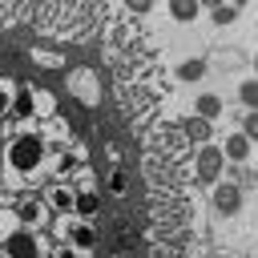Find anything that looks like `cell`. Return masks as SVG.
<instances>
[{"label":"cell","mask_w":258,"mask_h":258,"mask_svg":"<svg viewBox=\"0 0 258 258\" xmlns=\"http://www.w3.org/2000/svg\"><path fill=\"white\" fill-rule=\"evenodd\" d=\"M4 161L16 169V173H36L40 161H44V137L40 133H16L4 149Z\"/></svg>","instance_id":"1"},{"label":"cell","mask_w":258,"mask_h":258,"mask_svg":"<svg viewBox=\"0 0 258 258\" xmlns=\"http://www.w3.org/2000/svg\"><path fill=\"white\" fill-rule=\"evenodd\" d=\"M222 169H226V153L218 145H210V141L198 145V153H194V177H198V185H218Z\"/></svg>","instance_id":"2"},{"label":"cell","mask_w":258,"mask_h":258,"mask_svg":"<svg viewBox=\"0 0 258 258\" xmlns=\"http://www.w3.org/2000/svg\"><path fill=\"white\" fill-rule=\"evenodd\" d=\"M4 254L8 258H44V242L32 226H16L4 234Z\"/></svg>","instance_id":"3"},{"label":"cell","mask_w":258,"mask_h":258,"mask_svg":"<svg viewBox=\"0 0 258 258\" xmlns=\"http://www.w3.org/2000/svg\"><path fill=\"white\" fill-rule=\"evenodd\" d=\"M214 210H218L222 218H238V214H242V185L218 181V185H214Z\"/></svg>","instance_id":"4"},{"label":"cell","mask_w":258,"mask_h":258,"mask_svg":"<svg viewBox=\"0 0 258 258\" xmlns=\"http://www.w3.org/2000/svg\"><path fill=\"white\" fill-rule=\"evenodd\" d=\"M44 214H48V202H40V198H20V206H16V222L20 226H40Z\"/></svg>","instance_id":"5"},{"label":"cell","mask_w":258,"mask_h":258,"mask_svg":"<svg viewBox=\"0 0 258 258\" xmlns=\"http://www.w3.org/2000/svg\"><path fill=\"white\" fill-rule=\"evenodd\" d=\"M210 73V64H206V56H185L177 69H173V77L181 81V85H198L202 77Z\"/></svg>","instance_id":"6"},{"label":"cell","mask_w":258,"mask_h":258,"mask_svg":"<svg viewBox=\"0 0 258 258\" xmlns=\"http://www.w3.org/2000/svg\"><path fill=\"white\" fill-rule=\"evenodd\" d=\"M250 149H254V145H250V137H246L242 129H238V133H230V137L222 141V153H226V161H230V165L246 161V157H250Z\"/></svg>","instance_id":"7"},{"label":"cell","mask_w":258,"mask_h":258,"mask_svg":"<svg viewBox=\"0 0 258 258\" xmlns=\"http://www.w3.org/2000/svg\"><path fill=\"white\" fill-rule=\"evenodd\" d=\"M73 214L85 218V222L97 218V214H101V194H97V189H77V194H73Z\"/></svg>","instance_id":"8"},{"label":"cell","mask_w":258,"mask_h":258,"mask_svg":"<svg viewBox=\"0 0 258 258\" xmlns=\"http://www.w3.org/2000/svg\"><path fill=\"white\" fill-rule=\"evenodd\" d=\"M69 246H73V250H93V246H97V230H93L89 222H73V226H69Z\"/></svg>","instance_id":"9"},{"label":"cell","mask_w":258,"mask_h":258,"mask_svg":"<svg viewBox=\"0 0 258 258\" xmlns=\"http://www.w3.org/2000/svg\"><path fill=\"white\" fill-rule=\"evenodd\" d=\"M218 113H222V97H218V93H198V97H194V117L214 121Z\"/></svg>","instance_id":"10"},{"label":"cell","mask_w":258,"mask_h":258,"mask_svg":"<svg viewBox=\"0 0 258 258\" xmlns=\"http://www.w3.org/2000/svg\"><path fill=\"white\" fill-rule=\"evenodd\" d=\"M165 8H169V16H173L177 24H194V20H198V12H202V4H198V0H165Z\"/></svg>","instance_id":"11"},{"label":"cell","mask_w":258,"mask_h":258,"mask_svg":"<svg viewBox=\"0 0 258 258\" xmlns=\"http://www.w3.org/2000/svg\"><path fill=\"white\" fill-rule=\"evenodd\" d=\"M8 113H12L16 121H28V117L36 113V97H32L28 89H20V93H12V105H8Z\"/></svg>","instance_id":"12"},{"label":"cell","mask_w":258,"mask_h":258,"mask_svg":"<svg viewBox=\"0 0 258 258\" xmlns=\"http://www.w3.org/2000/svg\"><path fill=\"white\" fill-rule=\"evenodd\" d=\"M181 129H185V137H189V141H198V145H206V141H210V133H214V129H210V121H202V117H189Z\"/></svg>","instance_id":"13"},{"label":"cell","mask_w":258,"mask_h":258,"mask_svg":"<svg viewBox=\"0 0 258 258\" xmlns=\"http://www.w3.org/2000/svg\"><path fill=\"white\" fill-rule=\"evenodd\" d=\"M73 194H77V189H64V185L48 189V206H52L56 214H69V210H73Z\"/></svg>","instance_id":"14"},{"label":"cell","mask_w":258,"mask_h":258,"mask_svg":"<svg viewBox=\"0 0 258 258\" xmlns=\"http://www.w3.org/2000/svg\"><path fill=\"white\" fill-rule=\"evenodd\" d=\"M210 20H214V28L234 24V20H238V4H218V8H210Z\"/></svg>","instance_id":"15"},{"label":"cell","mask_w":258,"mask_h":258,"mask_svg":"<svg viewBox=\"0 0 258 258\" xmlns=\"http://www.w3.org/2000/svg\"><path fill=\"white\" fill-rule=\"evenodd\" d=\"M238 101H242L246 109H258V77H246V81L238 85Z\"/></svg>","instance_id":"16"},{"label":"cell","mask_w":258,"mask_h":258,"mask_svg":"<svg viewBox=\"0 0 258 258\" xmlns=\"http://www.w3.org/2000/svg\"><path fill=\"white\" fill-rule=\"evenodd\" d=\"M242 133L250 137V145H258V109H250V113H246V121H242Z\"/></svg>","instance_id":"17"},{"label":"cell","mask_w":258,"mask_h":258,"mask_svg":"<svg viewBox=\"0 0 258 258\" xmlns=\"http://www.w3.org/2000/svg\"><path fill=\"white\" fill-rule=\"evenodd\" d=\"M121 4H125V8L133 12V16H145V12L153 8V0H121Z\"/></svg>","instance_id":"18"},{"label":"cell","mask_w":258,"mask_h":258,"mask_svg":"<svg viewBox=\"0 0 258 258\" xmlns=\"http://www.w3.org/2000/svg\"><path fill=\"white\" fill-rule=\"evenodd\" d=\"M8 105H12V93L0 85V117H8Z\"/></svg>","instance_id":"19"},{"label":"cell","mask_w":258,"mask_h":258,"mask_svg":"<svg viewBox=\"0 0 258 258\" xmlns=\"http://www.w3.org/2000/svg\"><path fill=\"white\" fill-rule=\"evenodd\" d=\"M109 189H117V194H121V189H125V173H121V169H117V173H113V177H109Z\"/></svg>","instance_id":"20"},{"label":"cell","mask_w":258,"mask_h":258,"mask_svg":"<svg viewBox=\"0 0 258 258\" xmlns=\"http://www.w3.org/2000/svg\"><path fill=\"white\" fill-rule=\"evenodd\" d=\"M202 8H218V4H226V0H198Z\"/></svg>","instance_id":"21"},{"label":"cell","mask_w":258,"mask_h":258,"mask_svg":"<svg viewBox=\"0 0 258 258\" xmlns=\"http://www.w3.org/2000/svg\"><path fill=\"white\" fill-rule=\"evenodd\" d=\"M0 177H4V149H0Z\"/></svg>","instance_id":"22"},{"label":"cell","mask_w":258,"mask_h":258,"mask_svg":"<svg viewBox=\"0 0 258 258\" xmlns=\"http://www.w3.org/2000/svg\"><path fill=\"white\" fill-rule=\"evenodd\" d=\"M254 73H258V52H254Z\"/></svg>","instance_id":"23"}]
</instances>
